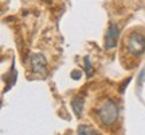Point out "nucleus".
<instances>
[{
	"mask_svg": "<svg viewBox=\"0 0 145 135\" xmlns=\"http://www.w3.org/2000/svg\"><path fill=\"white\" fill-rule=\"evenodd\" d=\"M120 38V26L117 23H112L106 30L104 38V46L106 50H113L114 47L117 46Z\"/></svg>",
	"mask_w": 145,
	"mask_h": 135,
	"instance_id": "7ed1b4c3",
	"label": "nucleus"
},
{
	"mask_svg": "<svg viewBox=\"0 0 145 135\" xmlns=\"http://www.w3.org/2000/svg\"><path fill=\"white\" fill-rule=\"evenodd\" d=\"M85 72H86V76L90 77L93 74V69H91V65H90V60L89 57H85Z\"/></svg>",
	"mask_w": 145,
	"mask_h": 135,
	"instance_id": "0eeeda50",
	"label": "nucleus"
},
{
	"mask_svg": "<svg viewBox=\"0 0 145 135\" xmlns=\"http://www.w3.org/2000/svg\"><path fill=\"white\" fill-rule=\"evenodd\" d=\"M31 66L32 70L35 74L38 76H44L47 72V61L46 58L43 57V54H39V53H35L31 56Z\"/></svg>",
	"mask_w": 145,
	"mask_h": 135,
	"instance_id": "20e7f679",
	"label": "nucleus"
},
{
	"mask_svg": "<svg viewBox=\"0 0 145 135\" xmlns=\"http://www.w3.org/2000/svg\"><path fill=\"white\" fill-rule=\"evenodd\" d=\"M95 114L98 120L105 126L114 124L120 116V108L117 103L114 100H105L98 105V108L95 109Z\"/></svg>",
	"mask_w": 145,
	"mask_h": 135,
	"instance_id": "f257e3e1",
	"label": "nucleus"
},
{
	"mask_svg": "<svg viewBox=\"0 0 145 135\" xmlns=\"http://www.w3.org/2000/svg\"><path fill=\"white\" fill-rule=\"evenodd\" d=\"M83 104H85V100H83L82 96H75V97H72L71 108H72V111H74V114H75L77 118H79V116L82 115Z\"/></svg>",
	"mask_w": 145,
	"mask_h": 135,
	"instance_id": "39448f33",
	"label": "nucleus"
},
{
	"mask_svg": "<svg viewBox=\"0 0 145 135\" xmlns=\"http://www.w3.org/2000/svg\"><path fill=\"white\" fill-rule=\"evenodd\" d=\"M81 76H82V73L78 72V70H72L71 72V78H74V80H79Z\"/></svg>",
	"mask_w": 145,
	"mask_h": 135,
	"instance_id": "6e6552de",
	"label": "nucleus"
},
{
	"mask_svg": "<svg viewBox=\"0 0 145 135\" xmlns=\"http://www.w3.org/2000/svg\"><path fill=\"white\" fill-rule=\"evenodd\" d=\"M126 50L132 54L138 57L145 52V36L140 32H133L126 39Z\"/></svg>",
	"mask_w": 145,
	"mask_h": 135,
	"instance_id": "f03ea898",
	"label": "nucleus"
},
{
	"mask_svg": "<svg viewBox=\"0 0 145 135\" xmlns=\"http://www.w3.org/2000/svg\"><path fill=\"white\" fill-rule=\"evenodd\" d=\"M78 135H99V132L91 126L81 124L78 127Z\"/></svg>",
	"mask_w": 145,
	"mask_h": 135,
	"instance_id": "423d86ee",
	"label": "nucleus"
}]
</instances>
